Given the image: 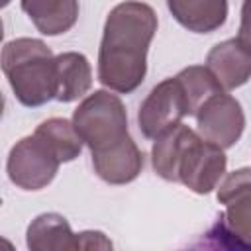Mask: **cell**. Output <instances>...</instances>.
I'll return each mask as SVG.
<instances>
[{"label":"cell","instance_id":"cell-1","mask_svg":"<svg viewBox=\"0 0 251 251\" xmlns=\"http://www.w3.org/2000/svg\"><path fill=\"white\" fill-rule=\"evenodd\" d=\"M157 24L155 10L145 2L126 0L110 10L98 49V80L108 90L129 94L143 82Z\"/></svg>","mask_w":251,"mask_h":251},{"label":"cell","instance_id":"cell-2","mask_svg":"<svg viewBox=\"0 0 251 251\" xmlns=\"http://www.w3.org/2000/svg\"><path fill=\"white\" fill-rule=\"evenodd\" d=\"M151 163L161 178L180 182L196 194H208L224 176L227 157L222 147L206 141L188 126L176 124L155 139Z\"/></svg>","mask_w":251,"mask_h":251},{"label":"cell","instance_id":"cell-3","mask_svg":"<svg viewBox=\"0 0 251 251\" xmlns=\"http://www.w3.org/2000/svg\"><path fill=\"white\" fill-rule=\"evenodd\" d=\"M2 71L18 102L27 108L57 98V57L35 37H18L2 49Z\"/></svg>","mask_w":251,"mask_h":251},{"label":"cell","instance_id":"cell-4","mask_svg":"<svg viewBox=\"0 0 251 251\" xmlns=\"http://www.w3.org/2000/svg\"><path fill=\"white\" fill-rule=\"evenodd\" d=\"M73 126L90 153L104 151L129 135L126 106L110 90L88 94L75 110Z\"/></svg>","mask_w":251,"mask_h":251},{"label":"cell","instance_id":"cell-5","mask_svg":"<svg viewBox=\"0 0 251 251\" xmlns=\"http://www.w3.org/2000/svg\"><path fill=\"white\" fill-rule=\"evenodd\" d=\"M61 159L37 133L22 137L8 153L6 171L22 190H41L55 178Z\"/></svg>","mask_w":251,"mask_h":251},{"label":"cell","instance_id":"cell-6","mask_svg":"<svg viewBox=\"0 0 251 251\" xmlns=\"http://www.w3.org/2000/svg\"><path fill=\"white\" fill-rule=\"evenodd\" d=\"M184 116H190L188 102L180 80L173 76L155 84L145 96L137 112V126L143 137L155 141L159 135L180 124Z\"/></svg>","mask_w":251,"mask_h":251},{"label":"cell","instance_id":"cell-7","mask_svg":"<svg viewBox=\"0 0 251 251\" xmlns=\"http://www.w3.org/2000/svg\"><path fill=\"white\" fill-rule=\"evenodd\" d=\"M196 124L198 133L206 141L222 149H229L239 141L245 129V114L241 104L224 90L200 106L196 112Z\"/></svg>","mask_w":251,"mask_h":251},{"label":"cell","instance_id":"cell-8","mask_svg":"<svg viewBox=\"0 0 251 251\" xmlns=\"http://www.w3.org/2000/svg\"><path fill=\"white\" fill-rule=\"evenodd\" d=\"M218 202L226 206L224 227L237 247H251V167L229 173L218 188Z\"/></svg>","mask_w":251,"mask_h":251},{"label":"cell","instance_id":"cell-9","mask_svg":"<svg viewBox=\"0 0 251 251\" xmlns=\"http://www.w3.org/2000/svg\"><path fill=\"white\" fill-rule=\"evenodd\" d=\"M90 155L94 173L108 184H127L135 180L143 169V153L131 135L104 151Z\"/></svg>","mask_w":251,"mask_h":251},{"label":"cell","instance_id":"cell-10","mask_svg":"<svg viewBox=\"0 0 251 251\" xmlns=\"http://www.w3.org/2000/svg\"><path fill=\"white\" fill-rule=\"evenodd\" d=\"M206 67L224 90H233L251 78V53L237 41V37L226 39L210 49Z\"/></svg>","mask_w":251,"mask_h":251},{"label":"cell","instance_id":"cell-11","mask_svg":"<svg viewBox=\"0 0 251 251\" xmlns=\"http://www.w3.org/2000/svg\"><path fill=\"white\" fill-rule=\"evenodd\" d=\"M25 243L31 251H73L78 249V233L57 212L39 214L25 231Z\"/></svg>","mask_w":251,"mask_h":251},{"label":"cell","instance_id":"cell-12","mask_svg":"<svg viewBox=\"0 0 251 251\" xmlns=\"http://www.w3.org/2000/svg\"><path fill=\"white\" fill-rule=\"evenodd\" d=\"M173 18L194 33H212L227 20V0H167Z\"/></svg>","mask_w":251,"mask_h":251},{"label":"cell","instance_id":"cell-13","mask_svg":"<svg viewBox=\"0 0 251 251\" xmlns=\"http://www.w3.org/2000/svg\"><path fill=\"white\" fill-rule=\"evenodd\" d=\"M22 10L43 35H61L78 20V0H22Z\"/></svg>","mask_w":251,"mask_h":251},{"label":"cell","instance_id":"cell-14","mask_svg":"<svg viewBox=\"0 0 251 251\" xmlns=\"http://www.w3.org/2000/svg\"><path fill=\"white\" fill-rule=\"evenodd\" d=\"M57 98L59 102H75L92 86V69L82 53L67 51L57 55Z\"/></svg>","mask_w":251,"mask_h":251},{"label":"cell","instance_id":"cell-15","mask_svg":"<svg viewBox=\"0 0 251 251\" xmlns=\"http://www.w3.org/2000/svg\"><path fill=\"white\" fill-rule=\"evenodd\" d=\"M33 133H37L41 139L49 143V147L57 153L61 163L75 161L82 151V139L73 126V120L69 122L65 118H49L41 122Z\"/></svg>","mask_w":251,"mask_h":251},{"label":"cell","instance_id":"cell-16","mask_svg":"<svg viewBox=\"0 0 251 251\" xmlns=\"http://www.w3.org/2000/svg\"><path fill=\"white\" fill-rule=\"evenodd\" d=\"M176 78L182 84V90H184V96H186V102H188L190 116H196V112L200 110V106L208 98H212L218 92H224L222 84L216 80V76L204 65L186 67V69H182L176 75Z\"/></svg>","mask_w":251,"mask_h":251},{"label":"cell","instance_id":"cell-17","mask_svg":"<svg viewBox=\"0 0 251 251\" xmlns=\"http://www.w3.org/2000/svg\"><path fill=\"white\" fill-rule=\"evenodd\" d=\"M78 249H112V241L102 231H80L78 233Z\"/></svg>","mask_w":251,"mask_h":251},{"label":"cell","instance_id":"cell-18","mask_svg":"<svg viewBox=\"0 0 251 251\" xmlns=\"http://www.w3.org/2000/svg\"><path fill=\"white\" fill-rule=\"evenodd\" d=\"M237 41L251 53V0H243L241 4V24L237 31Z\"/></svg>","mask_w":251,"mask_h":251},{"label":"cell","instance_id":"cell-19","mask_svg":"<svg viewBox=\"0 0 251 251\" xmlns=\"http://www.w3.org/2000/svg\"><path fill=\"white\" fill-rule=\"evenodd\" d=\"M10 4V0H2V6H8Z\"/></svg>","mask_w":251,"mask_h":251}]
</instances>
